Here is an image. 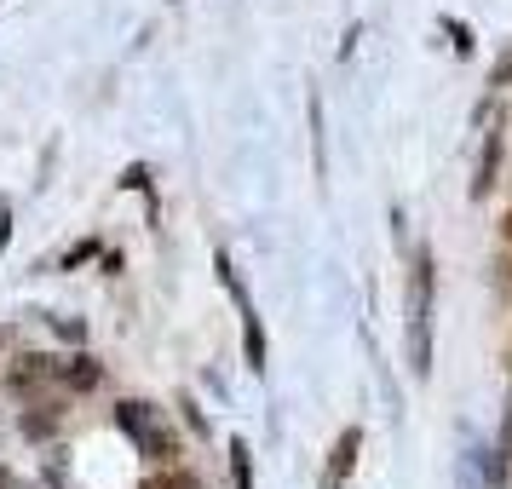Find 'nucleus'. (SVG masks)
I'll return each instance as SVG.
<instances>
[{
    "instance_id": "5",
    "label": "nucleus",
    "mask_w": 512,
    "mask_h": 489,
    "mask_svg": "<svg viewBox=\"0 0 512 489\" xmlns=\"http://www.w3.org/2000/svg\"><path fill=\"white\" fill-rule=\"evenodd\" d=\"M501 150H507L501 127H489V133H484V150H478V179H472V202H484L489 190L501 185Z\"/></svg>"
},
{
    "instance_id": "4",
    "label": "nucleus",
    "mask_w": 512,
    "mask_h": 489,
    "mask_svg": "<svg viewBox=\"0 0 512 489\" xmlns=\"http://www.w3.org/2000/svg\"><path fill=\"white\" fill-rule=\"evenodd\" d=\"M357 455H363V426H346L334 438V449H328V466H323V478H317V489H346L351 472H357Z\"/></svg>"
},
{
    "instance_id": "12",
    "label": "nucleus",
    "mask_w": 512,
    "mask_h": 489,
    "mask_svg": "<svg viewBox=\"0 0 512 489\" xmlns=\"http://www.w3.org/2000/svg\"><path fill=\"white\" fill-rule=\"evenodd\" d=\"M47 328L58 334V340H70V346H81V340H87V323H81V317H47Z\"/></svg>"
},
{
    "instance_id": "2",
    "label": "nucleus",
    "mask_w": 512,
    "mask_h": 489,
    "mask_svg": "<svg viewBox=\"0 0 512 489\" xmlns=\"http://www.w3.org/2000/svg\"><path fill=\"white\" fill-rule=\"evenodd\" d=\"M116 426L133 438V449H139V455H150V461H162V466L179 461V438L167 432V420H162V409H156V403L121 397V403H116Z\"/></svg>"
},
{
    "instance_id": "13",
    "label": "nucleus",
    "mask_w": 512,
    "mask_h": 489,
    "mask_svg": "<svg viewBox=\"0 0 512 489\" xmlns=\"http://www.w3.org/2000/svg\"><path fill=\"white\" fill-rule=\"evenodd\" d=\"M121 190H150V167H127V173H121Z\"/></svg>"
},
{
    "instance_id": "19",
    "label": "nucleus",
    "mask_w": 512,
    "mask_h": 489,
    "mask_svg": "<svg viewBox=\"0 0 512 489\" xmlns=\"http://www.w3.org/2000/svg\"><path fill=\"white\" fill-rule=\"evenodd\" d=\"M0 351H6V328H0Z\"/></svg>"
},
{
    "instance_id": "11",
    "label": "nucleus",
    "mask_w": 512,
    "mask_h": 489,
    "mask_svg": "<svg viewBox=\"0 0 512 489\" xmlns=\"http://www.w3.org/2000/svg\"><path fill=\"white\" fill-rule=\"evenodd\" d=\"M87 259H98V236H81L75 248H64V259H58V271H75V265H87Z\"/></svg>"
},
{
    "instance_id": "7",
    "label": "nucleus",
    "mask_w": 512,
    "mask_h": 489,
    "mask_svg": "<svg viewBox=\"0 0 512 489\" xmlns=\"http://www.w3.org/2000/svg\"><path fill=\"white\" fill-rule=\"evenodd\" d=\"M58 420H64V409H58V403H29L24 415H18V426H24V438L47 443L52 432H58Z\"/></svg>"
},
{
    "instance_id": "15",
    "label": "nucleus",
    "mask_w": 512,
    "mask_h": 489,
    "mask_svg": "<svg viewBox=\"0 0 512 489\" xmlns=\"http://www.w3.org/2000/svg\"><path fill=\"white\" fill-rule=\"evenodd\" d=\"M185 426H190V432H196V438H208V420H202V409H196L190 397H185Z\"/></svg>"
},
{
    "instance_id": "10",
    "label": "nucleus",
    "mask_w": 512,
    "mask_h": 489,
    "mask_svg": "<svg viewBox=\"0 0 512 489\" xmlns=\"http://www.w3.org/2000/svg\"><path fill=\"white\" fill-rule=\"evenodd\" d=\"M231 484L254 489V455H248V443H231Z\"/></svg>"
},
{
    "instance_id": "18",
    "label": "nucleus",
    "mask_w": 512,
    "mask_h": 489,
    "mask_svg": "<svg viewBox=\"0 0 512 489\" xmlns=\"http://www.w3.org/2000/svg\"><path fill=\"white\" fill-rule=\"evenodd\" d=\"M501 236H507V248H512V208H507V219H501Z\"/></svg>"
},
{
    "instance_id": "1",
    "label": "nucleus",
    "mask_w": 512,
    "mask_h": 489,
    "mask_svg": "<svg viewBox=\"0 0 512 489\" xmlns=\"http://www.w3.org/2000/svg\"><path fill=\"white\" fill-rule=\"evenodd\" d=\"M432 294H438V265H432V248L420 242L415 277H409V369L420 380L432 374Z\"/></svg>"
},
{
    "instance_id": "8",
    "label": "nucleus",
    "mask_w": 512,
    "mask_h": 489,
    "mask_svg": "<svg viewBox=\"0 0 512 489\" xmlns=\"http://www.w3.org/2000/svg\"><path fill=\"white\" fill-rule=\"evenodd\" d=\"M438 29L449 35V47H455V58H472V52H478V35H472V24H461V18H449V12H443V18H438Z\"/></svg>"
},
{
    "instance_id": "9",
    "label": "nucleus",
    "mask_w": 512,
    "mask_h": 489,
    "mask_svg": "<svg viewBox=\"0 0 512 489\" xmlns=\"http://www.w3.org/2000/svg\"><path fill=\"white\" fill-rule=\"evenodd\" d=\"M139 489H202V484H196V472H185V466L173 461V466H162V472H150Z\"/></svg>"
},
{
    "instance_id": "3",
    "label": "nucleus",
    "mask_w": 512,
    "mask_h": 489,
    "mask_svg": "<svg viewBox=\"0 0 512 489\" xmlns=\"http://www.w3.org/2000/svg\"><path fill=\"white\" fill-rule=\"evenodd\" d=\"M213 271H219L225 294L236 300V317H242V363H248L254 374H265V369H271V340H265V328H259V311H254V300H248V282L236 277L231 254H219V259H213Z\"/></svg>"
},
{
    "instance_id": "6",
    "label": "nucleus",
    "mask_w": 512,
    "mask_h": 489,
    "mask_svg": "<svg viewBox=\"0 0 512 489\" xmlns=\"http://www.w3.org/2000/svg\"><path fill=\"white\" fill-rule=\"evenodd\" d=\"M58 380H64L70 392H98V386H104V363H98V357H87V351H81V357H70V363L58 369Z\"/></svg>"
},
{
    "instance_id": "14",
    "label": "nucleus",
    "mask_w": 512,
    "mask_h": 489,
    "mask_svg": "<svg viewBox=\"0 0 512 489\" xmlns=\"http://www.w3.org/2000/svg\"><path fill=\"white\" fill-rule=\"evenodd\" d=\"M512 81V47L501 52V64H495V70H489V87H507Z\"/></svg>"
},
{
    "instance_id": "16",
    "label": "nucleus",
    "mask_w": 512,
    "mask_h": 489,
    "mask_svg": "<svg viewBox=\"0 0 512 489\" xmlns=\"http://www.w3.org/2000/svg\"><path fill=\"white\" fill-rule=\"evenodd\" d=\"M6 242H12V208L0 202V254H6Z\"/></svg>"
},
{
    "instance_id": "17",
    "label": "nucleus",
    "mask_w": 512,
    "mask_h": 489,
    "mask_svg": "<svg viewBox=\"0 0 512 489\" xmlns=\"http://www.w3.org/2000/svg\"><path fill=\"white\" fill-rule=\"evenodd\" d=\"M0 489H24V478H18V472H6V466H0Z\"/></svg>"
}]
</instances>
